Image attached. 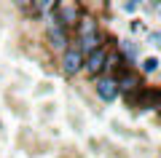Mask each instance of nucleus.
<instances>
[{
  "label": "nucleus",
  "mask_w": 161,
  "mask_h": 158,
  "mask_svg": "<svg viewBox=\"0 0 161 158\" xmlns=\"http://www.w3.org/2000/svg\"><path fill=\"white\" fill-rule=\"evenodd\" d=\"M62 70H64V75H75V73L83 70V54H80L75 46L64 48V54H62Z\"/></svg>",
  "instance_id": "nucleus-1"
},
{
  "label": "nucleus",
  "mask_w": 161,
  "mask_h": 158,
  "mask_svg": "<svg viewBox=\"0 0 161 158\" xmlns=\"http://www.w3.org/2000/svg\"><path fill=\"white\" fill-rule=\"evenodd\" d=\"M105 62H108V48L105 46H99L97 51H92L89 57H83V70H86L89 75H97L105 70Z\"/></svg>",
  "instance_id": "nucleus-2"
},
{
  "label": "nucleus",
  "mask_w": 161,
  "mask_h": 158,
  "mask_svg": "<svg viewBox=\"0 0 161 158\" xmlns=\"http://www.w3.org/2000/svg\"><path fill=\"white\" fill-rule=\"evenodd\" d=\"M48 38H51L54 48H64V46H67V30H64L54 16L48 19Z\"/></svg>",
  "instance_id": "nucleus-3"
},
{
  "label": "nucleus",
  "mask_w": 161,
  "mask_h": 158,
  "mask_svg": "<svg viewBox=\"0 0 161 158\" xmlns=\"http://www.w3.org/2000/svg\"><path fill=\"white\" fill-rule=\"evenodd\" d=\"M97 94L105 102L118 99V86H115V80L113 78H97Z\"/></svg>",
  "instance_id": "nucleus-4"
},
{
  "label": "nucleus",
  "mask_w": 161,
  "mask_h": 158,
  "mask_svg": "<svg viewBox=\"0 0 161 158\" xmlns=\"http://www.w3.org/2000/svg\"><path fill=\"white\" fill-rule=\"evenodd\" d=\"M113 80H115V86H118V94L121 91H134L140 86V78L134 73H129V70H121L118 78H113Z\"/></svg>",
  "instance_id": "nucleus-5"
},
{
  "label": "nucleus",
  "mask_w": 161,
  "mask_h": 158,
  "mask_svg": "<svg viewBox=\"0 0 161 158\" xmlns=\"http://www.w3.org/2000/svg\"><path fill=\"white\" fill-rule=\"evenodd\" d=\"M89 35H99V27L92 16L78 19V38H89Z\"/></svg>",
  "instance_id": "nucleus-6"
},
{
  "label": "nucleus",
  "mask_w": 161,
  "mask_h": 158,
  "mask_svg": "<svg viewBox=\"0 0 161 158\" xmlns=\"http://www.w3.org/2000/svg\"><path fill=\"white\" fill-rule=\"evenodd\" d=\"M118 48H121V54L129 59V62H137V46L132 43V40H121L118 43Z\"/></svg>",
  "instance_id": "nucleus-7"
},
{
  "label": "nucleus",
  "mask_w": 161,
  "mask_h": 158,
  "mask_svg": "<svg viewBox=\"0 0 161 158\" xmlns=\"http://www.w3.org/2000/svg\"><path fill=\"white\" fill-rule=\"evenodd\" d=\"M140 67H142V73H156V70H158V59H156V57H148V59H142Z\"/></svg>",
  "instance_id": "nucleus-8"
},
{
  "label": "nucleus",
  "mask_w": 161,
  "mask_h": 158,
  "mask_svg": "<svg viewBox=\"0 0 161 158\" xmlns=\"http://www.w3.org/2000/svg\"><path fill=\"white\" fill-rule=\"evenodd\" d=\"M148 40H150V46H161V43H158V40H161V35H158V32H150V38H148Z\"/></svg>",
  "instance_id": "nucleus-9"
}]
</instances>
